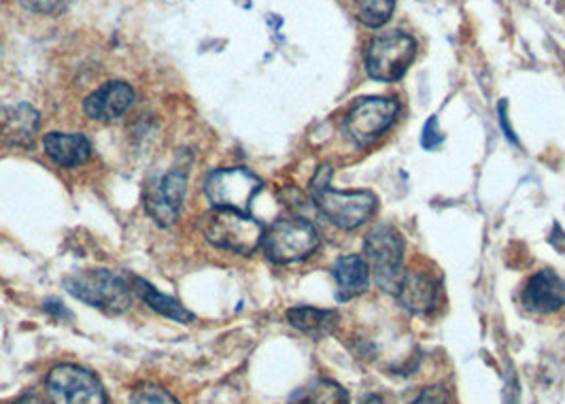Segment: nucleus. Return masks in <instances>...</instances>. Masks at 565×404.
Here are the masks:
<instances>
[{
	"label": "nucleus",
	"instance_id": "nucleus-1",
	"mask_svg": "<svg viewBox=\"0 0 565 404\" xmlns=\"http://www.w3.org/2000/svg\"><path fill=\"white\" fill-rule=\"evenodd\" d=\"M332 169L319 167L311 181V196L315 206L342 231H355L374 215L376 196L372 192H339L330 188Z\"/></svg>",
	"mask_w": 565,
	"mask_h": 404
},
{
	"label": "nucleus",
	"instance_id": "nucleus-2",
	"mask_svg": "<svg viewBox=\"0 0 565 404\" xmlns=\"http://www.w3.org/2000/svg\"><path fill=\"white\" fill-rule=\"evenodd\" d=\"M68 294L105 313L119 316L132 305V289L124 277L105 268H89L64 279Z\"/></svg>",
	"mask_w": 565,
	"mask_h": 404
},
{
	"label": "nucleus",
	"instance_id": "nucleus-3",
	"mask_svg": "<svg viewBox=\"0 0 565 404\" xmlns=\"http://www.w3.org/2000/svg\"><path fill=\"white\" fill-rule=\"evenodd\" d=\"M202 232L211 245L241 256L254 254L264 241L262 224L247 213L232 209H213L206 213L202 220Z\"/></svg>",
	"mask_w": 565,
	"mask_h": 404
},
{
	"label": "nucleus",
	"instance_id": "nucleus-4",
	"mask_svg": "<svg viewBox=\"0 0 565 404\" xmlns=\"http://www.w3.org/2000/svg\"><path fill=\"white\" fill-rule=\"evenodd\" d=\"M319 243L321 236L309 220L285 217L264 232L262 247L268 261L275 264H291L312 256L319 249Z\"/></svg>",
	"mask_w": 565,
	"mask_h": 404
},
{
	"label": "nucleus",
	"instance_id": "nucleus-5",
	"mask_svg": "<svg viewBox=\"0 0 565 404\" xmlns=\"http://www.w3.org/2000/svg\"><path fill=\"white\" fill-rule=\"evenodd\" d=\"M364 252L376 286L396 296L404 277V241L392 226H379L367 232Z\"/></svg>",
	"mask_w": 565,
	"mask_h": 404
},
{
	"label": "nucleus",
	"instance_id": "nucleus-6",
	"mask_svg": "<svg viewBox=\"0 0 565 404\" xmlns=\"http://www.w3.org/2000/svg\"><path fill=\"white\" fill-rule=\"evenodd\" d=\"M415 39L399 30L376 36L366 52L367 75L385 84L402 79L415 60Z\"/></svg>",
	"mask_w": 565,
	"mask_h": 404
},
{
	"label": "nucleus",
	"instance_id": "nucleus-7",
	"mask_svg": "<svg viewBox=\"0 0 565 404\" xmlns=\"http://www.w3.org/2000/svg\"><path fill=\"white\" fill-rule=\"evenodd\" d=\"M262 190L259 177L247 169H220L206 179L204 192L215 209H232L247 213L257 192Z\"/></svg>",
	"mask_w": 565,
	"mask_h": 404
},
{
	"label": "nucleus",
	"instance_id": "nucleus-8",
	"mask_svg": "<svg viewBox=\"0 0 565 404\" xmlns=\"http://www.w3.org/2000/svg\"><path fill=\"white\" fill-rule=\"evenodd\" d=\"M47 392L54 404H107V392L100 379L75 364L52 369Z\"/></svg>",
	"mask_w": 565,
	"mask_h": 404
},
{
	"label": "nucleus",
	"instance_id": "nucleus-9",
	"mask_svg": "<svg viewBox=\"0 0 565 404\" xmlns=\"http://www.w3.org/2000/svg\"><path fill=\"white\" fill-rule=\"evenodd\" d=\"M397 103L392 98H362L344 116L349 139L360 147L374 143L396 121Z\"/></svg>",
	"mask_w": 565,
	"mask_h": 404
},
{
	"label": "nucleus",
	"instance_id": "nucleus-10",
	"mask_svg": "<svg viewBox=\"0 0 565 404\" xmlns=\"http://www.w3.org/2000/svg\"><path fill=\"white\" fill-rule=\"evenodd\" d=\"M188 190V174L181 169H172L170 173L162 174L160 179L151 181L147 188V213L160 224V226H170L179 217L181 204L185 199Z\"/></svg>",
	"mask_w": 565,
	"mask_h": 404
},
{
	"label": "nucleus",
	"instance_id": "nucleus-11",
	"mask_svg": "<svg viewBox=\"0 0 565 404\" xmlns=\"http://www.w3.org/2000/svg\"><path fill=\"white\" fill-rule=\"evenodd\" d=\"M135 98V89L126 82H109L85 98V116L96 121H114L132 107Z\"/></svg>",
	"mask_w": 565,
	"mask_h": 404
},
{
	"label": "nucleus",
	"instance_id": "nucleus-12",
	"mask_svg": "<svg viewBox=\"0 0 565 404\" xmlns=\"http://www.w3.org/2000/svg\"><path fill=\"white\" fill-rule=\"evenodd\" d=\"M523 302L530 311L555 313L565 305V281L551 268L536 273L523 291Z\"/></svg>",
	"mask_w": 565,
	"mask_h": 404
},
{
	"label": "nucleus",
	"instance_id": "nucleus-13",
	"mask_svg": "<svg viewBox=\"0 0 565 404\" xmlns=\"http://www.w3.org/2000/svg\"><path fill=\"white\" fill-rule=\"evenodd\" d=\"M397 302L417 316H425L429 313L436 302H438V288L434 284V279L424 273H404L402 284L396 291Z\"/></svg>",
	"mask_w": 565,
	"mask_h": 404
},
{
	"label": "nucleus",
	"instance_id": "nucleus-14",
	"mask_svg": "<svg viewBox=\"0 0 565 404\" xmlns=\"http://www.w3.org/2000/svg\"><path fill=\"white\" fill-rule=\"evenodd\" d=\"M39 130V114L30 105H15L0 111V139L11 147H29Z\"/></svg>",
	"mask_w": 565,
	"mask_h": 404
},
{
	"label": "nucleus",
	"instance_id": "nucleus-15",
	"mask_svg": "<svg viewBox=\"0 0 565 404\" xmlns=\"http://www.w3.org/2000/svg\"><path fill=\"white\" fill-rule=\"evenodd\" d=\"M45 151L60 167H79L89 160L92 145L79 132H52L45 137Z\"/></svg>",
	"mask_w": 565,
	"mask_h": 404
},
{
	"label": "nucleus",
	"instance_id": "nucleus-16",
	"mask_svg": "<svg viewBox=\"0 0 565 404\" xmlns=\"http://www.w3.org/2000/svg\"><path fill=\"white\" fill-rule=\"evenodd\" d=\"M334 279H337V298L339 300H351L355 296H360L362 291H366L370 284V268H367L366 258L358 256V254H349V256H340L334 268Z\"/></svg>",
	"mask_w": 565,
	"mask_h": 404
},
{
	"label": "nucleus",
	"instance_id": "nucleus-17",
	"mask_svg": "<svg viewBox=\"0 0 565 404\" xmlns=\"http://www.w3.org/2000/svg\"><path fill=\"white\" fill-rule=\"evenodd\" d=\"M287 321L312 339H323L332 334L339 323V316L334 311H323L315 307H296L287 311Z\"/></svg>",
	"mask_w": 565,
	"mask_h": 404
},
{
	"label": "nucleus",
	"instance_id": "nucleus-18",
	"mask_svg": "<svg viewBox=\"0 0 565 404\" xmlns=\"http://www.w3.org/2000/svg\"><path fill=\"white\" fill-rule=\"evenodd\" d=\"M132 286H135L137 294L141 296L142 300H145L153 311H158L160 316L172 319V321H179V323H190V321H194V313H190L179 300H174V298H170L167 294L158 291V289L153 288L151 284H147L141 277H137V279L132 281Z\"/></svg>",
	"mask_w": 565,
	"mask_h": 404
},
{
	"label": "nucleus",
	"instance_id": "nucleus-19",
	"mask_svg": "<svg viewBox=\"0 0 565 404\" xmlns=\"http://www.w3.org/2000/svg\"><path fill=\"white\" fill-rule=\"evenodd\" d=\"M287 404H349V394L337 381L315 379L300 387Z\"/></svg>",
	"mask_w": 565,
	"mask_h": 404
},
{
	"label": "nucleus",
	"instance_id": "nucleus-20",
	"mask_svg": "<svg viewBox=\"0 0 565 404\" xmlns=\"http://www.w3.org/2000/svg\"><path fill=\"white\" fill-rule=\"evenodd\" d=\"M355 4L360 22L370 29H381L383 24H387L396 9L394 0H355Z\"/></svg>",
	"mask_w": 565,
	"mask_h": 404
},
{
	"label": "nucleus",
	"instance_id": "nucleus-21",
	"mask_svg": "<svg viewBox=\"0 0 565 404\" xmlns=\"http://www.w3.org/2000/svg\"><path fill=\"white\" fill-rule=\"evenodd\" d=\"M130 404H179L164 387L160 385H151V383H145L139 385L135 392H132V398Z\"/></svg>",
	"mask_w": 565,
	"mask_h": 404
},
{
	"label": "nucleus",
	"instance_id": "nucleus-22",
	"mask_svg": "<svg viewBox=\"0 0 565 404\" xmlns=\"http://www.w3.org/2000/svg\"><path fill=\"white\" fill-rule=\"evenodd\" d=\"M445 141V135L438 128V119L429 117V121L425 124L424 130V147L425 149H436L438 145Z\"/></svg>",
	"mask_w": 565,
	"mask_h": 404
},
{
	"label": "nucleus",
	"instance_id": "nucleus-23",
	"mask_svg": "<svg viewBox=\"0 0 565 404\" xmlns=\"http://www.w3.org/2000/svg\"><path fill=\"white\" fill-rule=\"evenodd\" d=\"M413 404H449V396H447V390H445V387L436 385V387H427V390H424V392L419 394V398Z\"/></svg>",
	"mask_w": 565,
	"mask_h": 404
},
{
	"label": "nucleus",
	"instance_id": "nucleus-24",
	"mask_svg": "<svg viewBox=\"0 0 565 404\" xmlns=\"http://www.w3.org/2000/svg\"><path fill=\"white\" fill-rule=\"evenodd\" d=\"M29 11L34 13H54L62 0H20Z\"/></svg>",
	"mask_w": 565,
	"mask_h": 404
},
{
	"label": "nucleus",
	"instance_id": "nucleus-25",
	"mask_svg": "<svg viewBox=\"0 0 565 404\" xmlns=\"http://www.w3.org/2000/svg\"><path fill=\"white\" fill-rule=\"evenodd\" d=\"M500 121H502V128H504V132H507V137H509L510 141H516L514 139V132L509 128V116H507V103H502L500 105Z\"/></svg>",
	"mask_w": 565,
	"mask_h": 404
},
{
	"label": "nucleus",
	"instance_id": "nucleus-26",
	"mask_svg": "<svg viewBox=\"0 0 565 404\" xmlns=\"http://www.w3.org/2000/svg\"><path fill=\"white\" fill-rule=\"evenodd\" d=\"M13 404H47L43 398H39L36 394H26V396H22L20 401H15Z\"/></svg>",
	"mask_w": 565,
	"mask_h": 404
},
{
	"label": "nucleus",
	"instance_id": "nucleus-27",
	"mask_svg": "<svg viewBox=\"0 0 565 404\" xmlns=\"http://www.w3.org/2000/svg\"><path fill=\"white\" fill-rule=\"evenodd\" d=\"M364 404H385V401H383V398H379V396H372V398H367Z\"/></svg>",
	"mask_w": 565,
	"mask_h": 404
}]
</instances>
